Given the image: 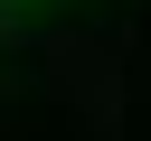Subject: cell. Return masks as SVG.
I'll return each mask as SVG.
<instances>
[{
  "instance_id": "cell-1",
  "label": "cell",
  "mask_w": 151,
  "mask_h": 141,
  "mask_svg": "<svg viewBox=\"0 0 151 141\" xmlns=\"http://www.w3.org/2000/svg\"><path fill=\"white\" fill-rule=\"evenodd\" d=\"M19 9H38V0H0V19H19Z\"/></svg>"
}]
</instances>
